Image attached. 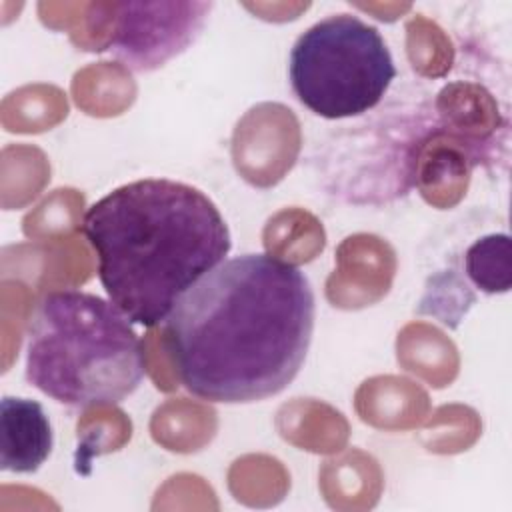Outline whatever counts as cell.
I'll use <instances>...</instances> for the list:
<instances>
[{
	"label": "cell",
	"mask_w": 512,
	"mask_h": 512,
	"mask_svg": "<svg viewBox=\"0 0 512 512\" xmlns=\"http://www.w3.org/2000/svg\"><path fill=\"white\" fill-rule=\"evenodd\" d=\"M470 280L484 292H508L512 284L510 238L508 234H488L476 240L464 256Z\"/></svg>",
	"instance_id": "obj_7"
},
{
	"label": "cell",
	"mask_w": 512,
	"mask_h": 512,
	"mask_svg": "<svg viewBox=\"0 0 512 512\" xmlns=\"http://www.w3.org/2000/svg\"><path fill=\"white\" fill-rule=\"evenodd\" d=\"M212 2H120L108 42L110 52L132 72H152L182 54L200 36Z\"/></svg>",
	"instance_id": "obj_5"
},
{
	"label": "cell",
	"mask_w": 512,
	"mask_h": 512,
	"mask_svg": "<svg viewBox=\"0 0 512 512\" xmlns=\"http://www.w3.org/2000/svg\"><path fill=\"white\" fill-rule=\"evenodd\" d=\"M0 428V466L4 472L32 474L48 460L54 432L40 402L4 396L0 402Z\"/></svg>",
	"instance_id": "obj_6"
},
{
	"label": "cell",
	"mask_w": 512,
	"mask_h": 512,
	"mask_svg": "<svg viewBox=\"0 0 512 512\" xmlns=\"http://www.w3.org/2000/svg\"><path fill=\"white\" fill-rule=\"evenodd\" d=\"M288 78L312 114L340 120L380 104L396 78V66L374 26L352 14H332L296 38Z\"/></svg>",
	"instance_id": "obj_4"
},
{
	"label": "cell",
	"mask_w": 512,
	"mask_h": 512,
	"mask_svg": "<svg viewBox=\"0 0 512 512\" xmlns=\"http://www.w3.org/2000/svg\"><path fill=\"white\" fill-rule=\"evenodd\" d=\"M82 232L98 256L108 300L146 328L166 322L180 296L232 248L218 206L202 190L168 178L114 188L88 206Z\"/></svg>",
	"instance_id": "obj_2"
},
{
	"label": "cell",
	"mask_w": 512,
	"mask_h": 512,
	"mask_svg": "<svg viewBox=\"0 0 512 512\" xmlns=\"http://www.w3.org/2000/svg\"><path fill=\"white\" fill-rule=\"evenodd\" d=\"M314 316V292L298 266L270 254H242L180 296L164 344L190 394L224 404L258 402L298 376Z\"/></svg>",
	"instance_id": "obj_1"
},
{
	"label": "cell",
	"mask_w": 512,
	"mask_h": 512,
	"mask_svg": "<svg viewBox=\"0 0 512 512\" xmlns=\"http://www.w3.org/2000/svg\"><path fill=\"white\" fill-rule=\"evenodd\" d=\"M144 348L130 318L96 294H46L26 332V380L72 408L112 406L144 380Z\"/></svg>",
	"instance_id": "obj_3"
}]
</instances>
